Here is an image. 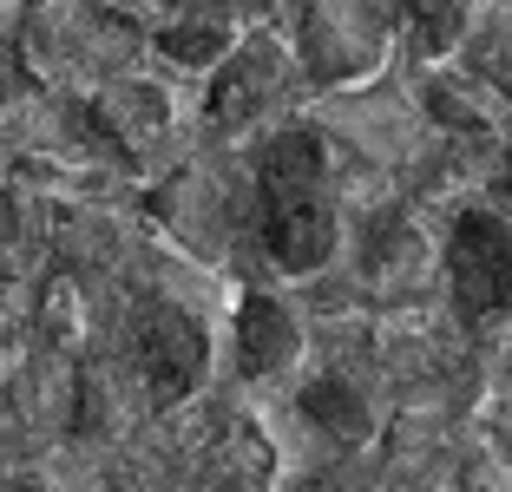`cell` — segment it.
<instances>
[]
</instances>
